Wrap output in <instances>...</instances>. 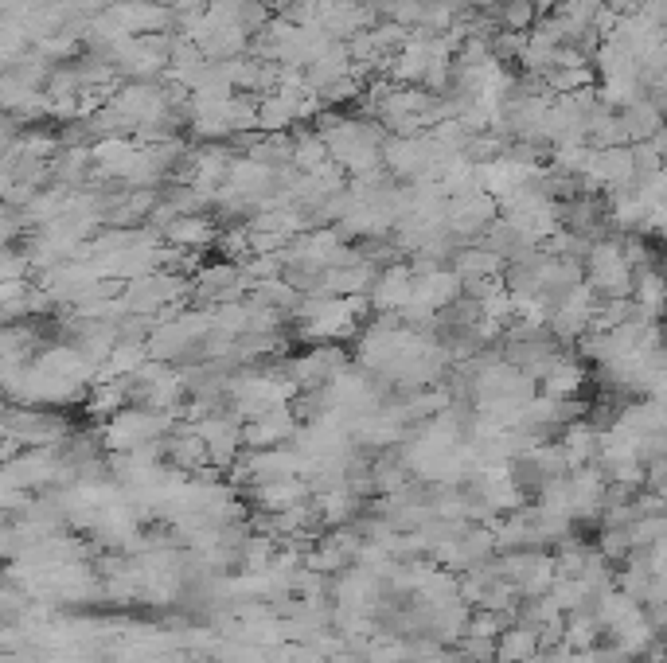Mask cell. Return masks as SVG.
<instances>
[{
	"label": "cell",
	"instance_id": "15",
	"mask_svg": "<svg viewBox=\"0 0 667 663\" xmlns=\"http://www.w3.org/2000/svg\"><path fill=\"white\" fill-rule=\"evenodd\" d=\"M359 94H363V78L348 75V78H340V82H332L328 90H320V102H324L328 110H336V106H344V102H355Z\"/></svg>",
	"mask_w": 667,
	"mask_h": 663
},
{
	"label": "cell",
	"instance_id": "5",
	"mask_svg": "<svg viewBox=\"0 0 667 663\" xmlns=\"http://www.w3.org/2000/svg\"><path fill=\"white\" fill-rule=\"evenodd\" d=\"M285 437H297V414L289 406H274V410H266V414H258L242 426V445H254V449L281 445Z\"/></svg>",
	"mask_w": 667,
	"mask_h": 663
},
{
	"label": "cell",
	"instance_id": "11",
	"mask_svg": "<svg viewBox=\"0 0 667 663\" xmlns=\"http://www.w3.org/2000/svg\"><path fill=\"white\" fill-rule=\"evenodd\" d=\"M305 500V484L297 476H274V480H258V504L270 511H289Z\"/></svg>",
	"mask_w": 667,
	"mask_h": 663
},
{
	"label": "cell",
	"instance_id": "3",
	"mask_svg": "<svg viewBox=\"0 0 667 663\" xmlns=\"http://www.w3.org/2000/svg\"><path fill=\"white\" fill-rule=\"evenodd\" d=\"M496 219H500V203L488 192L449 199V231H453V238H480Z\"/></svg>",
	"mask_w": 667,
	"mask_h": 663
},
{
	"label": "cell",
	"instance_id": "1",
	"mask_svg": "<svg viewBox=\"0 0 667 663\" xmlns=\"http://www.w3.org/2000/svg\"><path fill=\"white\" fill-rule=\"evenodd\" d=\"M383 164L387 172L406 180V184H418V180H433L441 153L433 149L430 133H418V137H391L387 149H383Z\"/></svg>",
	"mask_w": 667,
	"mask_h": 663
},
{
	"label": "cell",
	"instance_id": "4",
	"mask_svg": "<svg viewBox=\"0 0 667 663\" xmlns=\"http://www.w3.org/2000/svg\"><path fill=\"white\" fill-rule=\"evenodd\" d=\"M227 188L238 192L242 199H250L254 207H262L266 199L277 195V168L254 160V156H235V164H231V184H227Z\"/></svg>",
	"mask_w": 667,
	"mask_h": 663
},
{
	"label": "cell",
	"instance_id": "6",
	"mask_svg": "<svg viewBox=\"0 0 667 663\" xmlns=\"http://www.w3.org/2000/svg\"><path fill=\"white\" fill-rule=\"evenodd\" d=\"M414 297V270L410 266H391L379 273L375 289H371V309L375 312H402Z\"/></svg>",
	"mask_w": 667,
	"mask_h": 663
},
{
	"label": "cell",
	"instance_id": "2",
	"mask_svg": "<svg viewBox=\"0 0 667 663\" xmlns=\"http://www.w3.org/2000/svg\"><path fill=\"white\" fill-rule=\"evenodd\" d=\"M168 422H172V414L133 406V410H125V414H114V422L106 426V445H110V449H141V445H149L157 433H164Z\"/></svg>",
	"mask_w": 667,
	"mask_h": 663
},
{
	"label": "cell",
	"instance_id": "9",
	"mask_svg": "<svg viewBox=\"0 0 667 663\" xmlns=\"http://www.w3.org/2000/svg\"><path fill=\"white\" fill-rule=\"evenodd\" d=\"M453 270L461 273V281H465V289H469V285H476V281H492V277H500L504 258L472 242L469 250H457V254H453Z\"/></svg>",
	"mask_w": 667,
	"mask_h": 663
},
{
	"label": "cell",
	"instance_id": "8",
	"mask_svg": "<svg viewBox=\"0 0 667 663\" xmlns=\"http://www.w3.org/2000/svg\"><path fill=\"white\" fill-rule=\"evenodd\" d=\"M223 234V227L211 219V215H180L164 238H168V246H180V250H199V246H207V242H215Z\"/></svg>",
	"mask_w": 667,
	"mask_h": 663
},
{
	"label": "cell",
	"instance_id": "16",
	"mask_svg": "<svg viewBox=\"0 0 667 663\" xmlns=\"http://www.w3.org/2000/svg\"><path fill=\"white\" fill-rule=\"evenodd\" d=\"M465 636H480V640H500V613L484 609V613H469V628Z\"/></svg>",
	"mask_w": 667,
	"mask_h": 663
},
{
	"label": "cell",
	"instance_id": "12",
	"mask_svg": "<svg viewBox=\"0 0 667 663\" xmlns=\"http://www.w3.org/2000/svg\"><path fill=\"white\" fill-rule=\"evenodd\" d=\"M332 153H328V141L309 129V133H297L293 137V168H301V172H316L320 164H328Z\"/></svg>",
	"mask_w": 667,
	"mask_h": 663
},
{
	"label": "cell",
	"instance_id": "13",
	"mask_svg": "<svg viewBox=\"0 0 667 663\" xmlns=\"http://www.w3.org/2000/svg\"><path fill=\"white\" fill-rule=\"evenodd\" d=\"M531 652H535V632L527 628H508L496 640V663H523L531 660Z\"/></svg>",
	"mask_w": 667,
	"mask_h": 663
},
{
	"label": "cell",
	"instance_id": "7",
	"mask_svg": "<svg viewBox=\"0 0 667 663\" xmlns=\"http://www.w3.org/2000/svg\"><path fill=\"white\" fill-rule=\"evenodd\" d=\"M433 63V47L430 39H410L398 55L391 59V67H387V78H391L394 86H422V78L430 71Z\"/></svg>",
	"mask_w": 667,
	"mask_h": 663
},
{
	"label": "cell",
	"instance_id": "14",
	"mask_svg": "<svg viewBox=\"0 0 667 663\" xmlns=\"http://www.w3.org/2000/svg\"><path fill=\"white\" fill-rule=\"evenodd\" d=\"M535 0H504L500 4V24H504V32H527L531 24H535Z\"/></svg>",
	"mask_w": 667,
	"mask_h": 663
},
{
	"label": "cell",
	"instance_id": "10",
	"mask_svg": "<svg viewBox=\"0 0 667 663\" xmlns=\"http://www.w3.org/2000/svg\"><path fill=\"white\" fill-rule=\"evenodd\" d=\"M301 121V102L285 94H266L258 102V129L262 133H289Z\"/></svg>",
	"mask_w": 667,
	"mask_h": 663
}]
</instances>
